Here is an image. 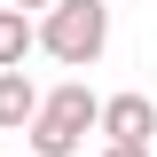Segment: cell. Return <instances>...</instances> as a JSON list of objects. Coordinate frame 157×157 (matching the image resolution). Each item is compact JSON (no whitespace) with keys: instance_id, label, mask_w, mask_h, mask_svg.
Instances as JSON below:
<instances>
[{"instance_id":"2","label":"cell","mask_w":157,"mask_h":157,"mask_svg":"<svg viewBox=\"0 0 157 157\" xmlns=\"http://www.w3.org/2000/svg\"><path fill=\"white\" fill-rule=\"evenodd\" d=\"M32 47L55 55L63 71H94L102 47H110V0H55L47 16L32 24Z\"/></svg>"},{"instance_id":"3","label":"cell","mask_w":157,"mask_h":157,"mask_svg":"<svg viewBox=\"0 0 157 157\" xmlns=\"http://www.w3.org/2000/svg\"><path fill=\"white\" fill-rule=\"evenodd\" d=\"M94 134H102V141H118V149H149V134H157V102L141 94V86H126V94H102Z\"/></svg>"},{"instance_id":"1","label":"cell","mask_w":157,"mask_h":157,"mask_svg":"<svg viewBox=\"0 0 157 157\" xmlns=\"http://www.w3.org/2000/svg\"><path fill=\"white\" fill-rule=\"evenodd\" d=\"M94 118H102V94L86 78H63L55 94H39L32 126H24V157H78L86 134H94Z\"/></svg>"},{"instance_id":"7","label":"cell","mask_w":157,"mask_h":157,"mask_svg":"<svg viewBox=\"0 0 157 157\" xmlns=\"http://www.w3.org/2000/svg\"><path fill=\"white\" fill-rule=\"evenodd\" d=\"M102 157H149V149H118V141H102Z\"/></svg>"},{"instance_id":"4","label":"cell","mask_w":157,"mask_h":157,"mask_svg":"<svg viewBox=\"0 0 157 157\" xmlns=\"http://www.w3.org/2000/svg\"><path fill=\"white\" fill-rule=\"evenodd\" d=\"M32 110H39V86H32L24 71H0V134H24Z\"/></svg>"},{"instance_id":"6","label":"cell","mask_w":157,"mask_h":157,"mask_svg":"<svg viewBox=\"0 0 157 157\" xmlns=\"http://www.w3.org/2000/svg\"><path fill=\"white\" fill-rule=\"evenodd\" d=\"M8 8H16V16H32V24H39V16H47V8H55V0H8Z\"/></svg>"},{"instance_id":"5","label":"cell","mask_w":157,"mask_h":157,"mask_svg":"<svg viewBox=\"0 0 157 157\" xmlns=\"http://www.w3.org/2000/svg\"><path fill=\"white\" fill-rule=\"evenodd\" d=\"M24 55H32V16L0 8V71H24Z\"/></svg>"}]
</instances>
